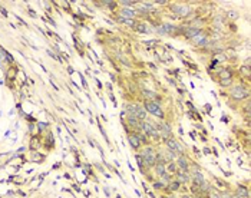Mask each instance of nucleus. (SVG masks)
<instances>
[{
	"label": "nucleus",
	"instance_id": "obj_34",
	"mask_svg": "<svg viewBox=\"0 0 251 198\" xmlns=\"http://www.w3.org/2000/svg\"><path fill=\"white\" fill-rule=\"evenodd\" d=\"M159 198H175V197H171V195H161Z\"/></svg>",
	"mask_w": 251,
	"mask_h": 198
},
{
	"label": "nucleus",
	"instance_id": "obj_6",
	"mask_svg": "<svg viewBox=\"0 0 251 198\" xmlns=\"http://www.w3.org/2000/svg\"><path fill=\"white\" fill-rule=\"evenodd\" d=\"M165 143H166V146H168L169 151H174V152H176V154H179V155L184 154V146L178 142V141H175L172 136L168 138V139L165 141Z\"/></svg>",
	"mask_w": 251,
	"mask_h": 198
},
{
	"label": "nucleus",
	"instance_id": "obj_25",
	"mask_svg": "<svg viewBox=\"0 0 251 198\" xmlns=\"http://www.w3.org/2000/svg\"><path fill=\"white\" fill-rule=\"evenodd\" d=\"M119 22L125 23V24H128V26H133V24H135V22H133L132 19H123V17H120V16H119Z\"/></svg>",
	"mask_w": 251,
	"mask_h": 198
},
{
	"label": "nucleus",
	"instance_id": "obj_7",
	"mask_svg": "<svg viewBox=\"0 0 251 198\" xmlns=\"http://www.w3.org/2000/svg\"><path fill=\"white\" fill-rule=\"evenodd\" d=\"M142 95H143V98L146 99L148 102H158V103H159V95H156V93L152 92V90L143 89V90H142Z\"/></svg>",
	"mask_w": 251,
	"mask_h": 198
},
{
	"label": "nucleus",
	"instance_id": "obj_1",
	"mask_svg": "<svg viewBox=\"0 0 251 198\" xmlns=\"http://www.w3.org/2000/svg\"><path fill=\"white\" fill-rule=\"evenodd\" d=\"M156 151L153 149L152 146H146L143 148L141 152V156L143 158V162H145V166L146 168H153V165L156 162Z\"/></svg>",
	"mask_w": 251,
	"mask_h": 198
},
{
	"label": "nucleus",
	"instance_id": "obj_21",
	"mask_svg": "<svg viewBox=\"0 0 251 198\" xmlns=\"http://www.w3.org/2000/svg\"><path fill=\"white\" fill-rule=\"evenodd\" d=\"M175 156H176V154H175L174 151H169V149H168V151L165 152L164 161H165V162H171L172 159H175Z\"/></svg>",
	"mask_w": 251,
	"mask_h": 198
},
{
	"label": "nucleus",
	"instance_id": "obj_22",
	"mask_svg": "<svg viewBox=\"0 0 251 198\" xmlns=\"http://www.w3.org/2000/svg\"><path fill=\"white\" fill-rule=\"evenodd\" d=\"M181 187V184L178 182V181H171L169 184H168V191H178Z\"/></svg>",
	"mask_w": 251,
	"mask_h": 198
},
{
	"label": "nucleus",
	"instance_id": "obj_14",
	"mask_svg": "<svg viewBox=\"0 0 251 198\" xmlns=\"http://www.w3.org/2000/svg\"><path fill=\"white\" fill-rule=\"evenodd\" d=\"M176 14H181V16H186L189 13V7L188 6H172L171 7Z\"/></svg>",
	"mask_w": 251,
	"mask_h": 198
},
{
	"label": "nucleus",
	"instance_id": "obj_10",
	"mask_svg": "<svg viewBox=\"0 0 251 198\" xmlns=\"http://www.w3.org/2000/svg\"><path fill=\"white\" fill-rule=\"evenodd\" d=\"M165 165H166V162H165L164 159H161V161H156V162H155L153 168H155V172H156V175L162 176L165 172H166V168H165Z\"/></svg>",
	"mask_w": 251,
	"mask_h": 198
},
{
	"label": "nucleus",
	"instance_id": "obj_26",
	"mask_svg": "<svg viewBox=\"0 0 251 198\" xmlns=\"http://www.w3.org/2000/svg\"><path fill=\"white\" fill-rule=\"evenodd\" d=\"M119 3L122 4V6H125V7H126V6H133L136 1H133V0H122V1H119Z\"/></svg>",
	"mask_w": 251,
	"mask_h": 198
},
{
	"label": "nucleus",
	"instance_id": "obj_20",
	"mask_svg": "<svg viewBox=\"0 0 251 198\" xmlns=\"http://www.w3.org/2000/svg\"><path fill=\"white\" fill-rule=\"evenodd\" d=\"M232 76V73H231V70L229 69H222L221 72H219V79L222 80V79H231Z\"/></svg>",
	"mask_w": 251,
	"mask_h": 198
},
{
	"label": "nucleus",
	"instance_id": "obj_32",
	"mask_svg": "<svg viewBox=\"0 0 251 198\" xmlns=\"http://www.w3.org/2000/svg\"><path fill=\"white\" fill-rule=\"evenodd\" d=\"M155 3H158V4H166L168 1H166V0H156Z\"/></svg>",
	"mask_w": 251,
	"mask_h": 198
},
{
	"label": "nucleus",
	"instance_id": "obj_23",
	"mask_svg": "<svg viewBox=\"0 0 251 198\" xmlns=\"http://www.w3.org/2000/svg\"><path fill=\"white\" fill-rule=\"evenodd\" d=\"M161 178H162V181H161L162 184H169V182L172 181V176H171V174H168V172H165Z\"/></svg>",
	"mask_w": 251,
	"mask_h": 198
},
{
	"label": "nucleus",
	"instance_id": "obj_4",
	"mask_svg": "<svg viewBox=\"0 0 251 198\" xmlns=\"http://www.w3.org/2000/svg\"><path fill=\"white\" fill-rule=\"evenodd\" d=\"M128 108V113L129 115H133L138 121H146V110L143 109L142 106H139V105H126Z\"/></svg>",
	"mask_w": 251,
	"mask_h": 198
},
{
	"label": "nucleus",
	"instance_id": "obj_31",
	"mask_svg": "<svg viewBox=\"0 0 251 198\" xmlns=\"http://www.w3.org/2000/svg\"><path fill=\"white\" fill-rule=\"evenodd\" d=\"M162 188H164V184L162 182H155L153 184V189H156V191L158 189H162Z\"/></svg>",
	"mask_w": 251,
	"mask_h": 198
},
{
	"label": "nucleus",
	"instance_id": "obj_5",
	"mask_svg": "<svg viewBox=\"0 0 251 198\" xmlns=\"http://www.w3.org/2000/svg\"><path fill=\"white\" fill-rule=\"evenodd\" d=\"M231 96L237 100H242V99H247L248 98V90L244 88L242 85H237V86H232L231 90H229Z\"/></svg>",
	"mask_w": 251,
	"mask_h": 198
},
{
	"label": "nucleus",
	"instance_id": "obj_9",
	"mask_svg": "<svg viewBox=\"0 0 251 198\" xmlns=\"http://www.w3.org/2000/svg\"><path fill=\"white\" fill-rule=\"evenodd\" d=\"M176 166H178V169H181V171H185V172L189 171V164H188L186 158H185V156H182V155H179V156H178Z\"/></svg>",
	"mask_w": 251,
	"mask_h": 198
},
{
	"label": "nucleus",
	"instance_id": "obj_12",
	"mask_svg": "<svg viewBox=\"0 0 251 198\" xmlns=\"http://www.w3.org/2000/svg\"><path fill=\"white\" fill-rule=\"evenodd\" d=\"M128 123L135 131H141V121H138L133 115H128Z\"/></svg>",
	"mask_w": 251,
	"mask_h": 198
},
{
	"label": "nucleus",
	"instance_id": "obj_17",
	"mask_svg": "<svg viewBox=\"0 0 251 198\" xmlns=\"http://www.w3.org/2000/svg\"><path fill=\"white\" fill-rule=\"evenodd\" d=\"M135 16V11L131 10V9H126V7H123L122 9V13H120V17H123V19H132Z\"/></svg>",
	"mask_w": 251,
	"mask_h": 198
},
{
	"label": "nucleus",
	"instance_id": "obj_30",
	"mask_svg": "<svg viewBox=\"0 0 251 198\" xmlns=\"http://www.w3.org/2000/svg\"><path fill=\"white\" fill-rule=\"evenodd\" d=\"M241 72H242L244 75L248 76V75H250V67H248V66H242V67H241Z\"/></svg>",
	"mask_w": 251,
	"mask_h": 198
},
{
	"label": "nucleus",
	"instance_id": "obj_33",
	"mask_svg": "<svg viewBox=\"0 0 251 198\" xmlns=\"http://www.w3.org/2000/svg\"><path fill=\"white\" fill-rule=\"evenodd\" d=\"M181 198H192L191 195H188V194H182V197Z\"/></svg>",
	"mask_w": 251,
	"mask_h": 198
},
{
	"label": "nucleus",
	"instance_id": "obj_28",
	"mask_svg": "<svg viewBox=\"0 0 251 198\" xmlns=\"http://www.w3.org/2000/svg\"><path fill=\"white\" fill-rule=\"evenodd\" d=\"M231 83H232L231 79H222V80H221V86H229Z\"/></svg>",
	"mask_w": 251,
	"mask_h": 198
},
{
	"label": "nucleus",
	"instance_id": "obj_2",
	"mask_svg": "<svg viewBox=\"0 0 251 198\" xmlns=\"http://www.w3.org/2000/svg\"><path fill=\"white\" fill-rule=\"evenodd\" d=\"M141 131L146 133L148 136H152L153 139H159V132H158V125L152 121H142L141 122Z\"/></svg>",
	"mask_w": 251,
	"mask_h": 198
},
{
	"label": "nucleus",
	"instance_id": "obj_29",
	"mask_svg": "<svg viewBox=\"0 0 251 198\" xmlns=\"http://www.w3.org/2000/svg\"><path fill=\"white\" fill-rule=\"evenodd\" d=\"M164 27H165L164 32H169V33H171V32H174V30H175V27H174V26H171V24H165Z\"/></svg>",
	"mask_w": 251,
	"mask_h": 198
},
{
	"label": "nucleus",
	"instance_id": "obj_3",
	"mask_svg": "<svg viewBox=\"0 0 251 198\" xmlns=\"http://www.w3.org/2000/svg\"><path fill=\"white\" fill-rule=\"evenodd\" d=\"M143 109L146 110V112H149V113H152L155 116H158V118H161V119H164L165 115H164V110L161 108V105L158 103V102H145V108Z\"/></svg>",
	"mask_w": 251,
	"mask_h": 198
},
{
	"label": "nucleus",
	"instance_id": "obj_16",
	"mask_svg": "<svg viewBox=\"0 0 251 198\" xmlns=\"http://www.w3.org/2000/svg\"><path fill=\"white\" fill-rule=\"evenodd\" d=\"M194 39V43L195 44H199V46H204V44H207L208 43V40H207V37L204 36V34H196L195 37H192Z\"/></svg>",
	"mask_w": 251,
	"mask_h": 198
},
{
	"label": "nucleus",
	"instance_id": "obj_8",
	"mask_svg": "<svg viewBox=\"0 0 251 198\" xmlns=\"http://www.w3.org/2000/svg\"><path fill=\"white\" fill-rule=\"evenodd\" d=\"M175 175H176V181L179 182V184H186L188 181H189V172H185V171H181V169H178L176 172H175Z\"/></svg>",
	"mask_w": 251,
	"mask_h": 198
},
{
	"label": "nucleus",
	"instance_id": "obj_15",
	"mask_svg": "<svg viewBox=\"0 0 251 198\" xmlns=\"http://www.w3.org/2000/svg\"><path fill=\"white\" fill-rule=\"evenodd\" d=\"M237 195H240L241 198H250V192H248V188L244 187V185H238L237 191H235Z\"/></svg>",
	"mask_w": 251,
	"mask_h": 198
},
{
	"label": "nucleus",
	"instance_id": "obj_19",
	"mask_svg": "<svg viewBox=\"0 0 251 198\" xmlns=\"http://www.w3.org/2000/svg\"><path fill=\"white\" fill-rule=\"evenodd\" d=\"M201 30L199 29H195V27H189V29H186L185 32V36L186 37H195L196 34H199Z\"/></svg>",
	"mask_w": 251,
	"mask_h": 198
},
{
	"label": "nucleus",
	"instance_id": "obj_13",
	"mask_svg": "<svg viewBox=\"0 0 251 198\" xmlns=\"http://www.w3.org/2000/svg\"><path fill=\"white\" fill-rule=\"evenodd\" d=\"M205 182V178L204 175L201 174V171H194L192 174V184H196V185H201Z\"/></svg>",
	"mask_w": 251,
	"mask_h": 198
},
{
	"label": "nucleus",
	"instance_id": "obj_24",
	"mask_svg": "<svg viewBox=\"0 0 251 198\" xmlns=\"http://www.w3.org/2000/svg\"><path fill=\"white\" fill-rule=\"evenodd\" d=\"M0 59H1V60H6V62H11V60H13V59H10V56L7 55L3 49H0Z\"/></svg>",
	"mask_w": 251,
	"mask_h": 198
},
{
	"label": "nucleus",
	"instance_id": "obj_27",
	"mask_svg": "<svg viewBox=\"0 0 251 198\" xmlns=\"http://www.w3.org/2000/svg\"><path fill=\"white\" fill-rule=\"evenodd\" d=\"M191 191H192L194 194H201V189H199V185H196V184H192V187H191Z\"/></svg>",
	"mask_w": 251,
	"mask_h": 198
},
{
	"label": "nucleus",
	"instance_id": "obj_18",
	"mask_svg": "<svg viewBox=\"0 0 251 198\" xmlns=\"http://www.w3.org/2000/svg\"><path fill=\"white\" fill-rule=\"evenodd\" d=\"M165 168H166V172H168V174H175V172L178 171V166H176V164H175V162H172V161H171V162H168V164L165 165Z\"/></svg>",
	"mask_w": 251,
	"mask_h": 198
},
{
	"label": "nucleus",
	"instance_id": "obj_11",
	"mask_svg": "<svg viewBox=\"0 0 251 198\" xmlns=\"http://www.w3.org/2000/svg\"><path fill=\"white\" fill-rule=\"evenodd\" d=\"M128 139H129V143H131V146L133 149H139L141 148V141H139V138H138V135L136 133H129L128 135Z\"/></svg>",
	"mask_w": 251,
	"mask_h": 198
},
{
	"label": "nucleus",
	"instance_id": "obj_35",
	"mask_svg": "<svg viewBox=\"0 0 251 198\" xmlns=\"http://www.w3.org/2000/svg\"><path fill=\"white\" fill-rule=\"evenodd\" d=\"M229 198H241V197H240V195H237V194H234L232 197H229Z\"/></svg>",
	"mask_w": 251,
	"mask_h": 198
}]
</instances>
